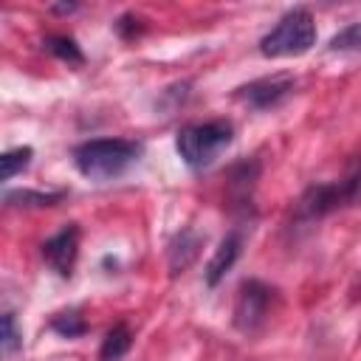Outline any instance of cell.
Listing matches in <instances>:
<instances>
[{
    "label": "cell",
    "instance_id": "obj_17",
    "mask_svg": "<svg viewBox=\"0 0 361 361\" xmlns=\"http://www.w3.org/2000/svg\"><path fill=\"white\" fill-rule=\"evenodd\" d=\"M327 51H361V23H350L330 42Z\"/></svg>",
    "mask_w": 361,
    "mask_h": 361
},
{
    "label": "cell",
    "instance_id": "obj_19",
    "mask_svg": "<svg viewBox=\"0 0 361 361\" xmlns=\"http://www.w3.org/2000/svg\"><path fill=\"white\" fill-rule=\"evenodd\" d=\"M76 8V3H62V6H51V11H56V14H71Z\"/></svg>",
    "mask_w": 361,
    "mask_h": 361
},
{
    "label": "cell",
    "instance_id": "obj_4",
    "mask_svg": "<svg viewBox=\"0 0 361 361\" xmlns=\"http://www.w3.org/2000/svg\"><path fill=\"white\" fill-rule=\"evenodd\" d=\"M316 45V23L307 8H290L279 23L259 39V54L268 59L302 56Z\"/></svg>",
    "mask_w": 361,
    "mask_h": 361
},
{
    "label": "cell",
    "instance_id": "obj_5",
    "mask_svg": "<svg viewBox=\"0 0 361 361\" xmlns=\"http://www.w3.org/2000/svg\"><path fill=\"white\" fill-rule=\"evenodd\" d=\"M274 305H276V290H274L271 285H265V282H259V279H245V282H240V288H237L231 322H234V327H237L240 333H245V336H248V333H257V330L268 322Z\"/></svg>",
    "mask_w": 361,
    "mask_h": 361
},
{
    "label": "cell",
    "instance_id": "obj_9",
    "mask_svg": "<svg viewBox=\"0 0 361 361\" xmlns=\"http://www.w3.org/2000/svg\"><path fill=\"white\" fill-rule=\"evenodd\" d=\"M240 254H243V231L234 228V231H228V234L220 240V245L214 248V254H212V259H209V265H206V274H203L206 285H209V288H217V285L226 279V274L234 268V262L240 259Z\"/></svg>",
    "mask_w": 361,
    "mask_h": 361
},
{
    "label": "cell",
    "instance_id": "obj_15",
    "mask_svg": "<svg viewBox=\"0 0 361 361\" xmlns=\"http://www.w3.org/2000/svg\"><path fill=\"white\" fill-rule=\"evenodd\" d=\"M51 330L62 338H79L87 333V322L82 319L79 310H65V313H56L51 319Z\"/></svg>",
    "mask_w": 361,
    "mask_h": 361
},
{
    "label": "cell",
    "instance_id": "obj_1",
    "mask_svg": "<svg viewBox=\"0 0 361 361\" xmlns=\"http://www.w3.org/2000/svg\"><path fill=\"white\" fill-rule=\"evenodd\" d=\"M141 158V144L130 138H90L73 149V166L90 180H113Z\"/></svg>",
    "mask_w": 361,
    "mask_h": 361
},
{
    "label": "cell",
    "instance_id": "obj_2",
    "mask_svg": "<svg viewBox=\"0 0 361 361\" xmlns=\"http://www.w3.org/2000/svg\"><path fill=\"white\" fill-rule=\"evenodd\" d=\"M358 200H361V158H353V164L341 180L313 183L302 192V197L296 200V209H293V220L313 223V220H322L330 212L353 206Z\"/></svg>",
    "mask_w": 361,
    "mask_h": 361
},
{
    "label": "cell",
    "instance_id": "obj_16",
    "mask_svg": "<svg viewBox=\"0 0 361 361\" xmlns=\"http://www.w3.org/2000/svg\"><path fill=\"white\" fill-rule=\"evenodd\" d=\"M0 347H3V355L11 358L20 347H23V333L17 327V316L11 310L3 313V336H0Z\"/></svg>",
    "mask_w": 361,
    "mask_h": 361
},
{
    "label": "cell",
    "instance_id": "obj_14",
    "mask_svg": "<svg viewBox=\"0 0 361 361\" xmlns=\"http://www.w3.org/2000/svg\"><path fill=\"white\" fill-rule=\"evenodd\" d=\"M31 158H34V149H31V147H14V149H6V152L0 155V178H3V180L17 178L23 169H28Z\"/></svg>",
    "mask_w": 361,
    "mask_h": 361
},
{
    "label": "cell",
    "instance_id": "obj_7",
    "mask_svg": "<svg viewBox=\"0 0 361 361\" xmlns=\"http://www.w3.org/2000/svg\"><path fill=\"white\" fill-rule=\"evenodd\" d=\"M79 226L76 223H68L62 226L54 237H48L42 243V259L45 265L56 274V276H71L73 274V265H76V257H79Z\"/></svg>",
    "mask_w": 361,
    "mask_h": 361
},
{
    "label": "cell",
    "instance_id": "obj_8",
    "mask_svg": "<svg viewBox=\"0 0 361 361\" xmlns=\"http://www.w3.org/2000/svg\"><path fill=\"white\" fill-rule=\"evenodd\" d=\"M257 178H259V161H254V158L231 166V172H228V206L234 214H240V217L254 214Z\"/></svg>",
    "mask_w": 361,
    "mask_h": 361
},
{
    "label": "cell",
    "instance_id": "obj_10",
    "mask_svg": "<svg viewBox=\"0 0 361 361\" xmlns=\"http://www.w3.org/2000/svg\"><path fill=\"white\" fill-rule=\"evenodd\" d=\"M203 234H197L195 228H180L172 240H169V248H166V265H169V274L178 276L180 271H186L197 254H200V245H203Z\"/></svg>",
    "mask_w": 361,
    "mask_h": 361
},
{
    "label": "cell",
    "instance_id": "obj_11",
    "mask_svg": "<svg viewBox=\"0 0 361 361\" xmlns=\"http://www.w3.org/2000/svg\"><path fill=\"white\" fill-rule=\"evenodd\" d=\"M133 347V333L124 322L113 324L107 330V336L102 338V347H99V361H121Z\"/></svg>",
    "mask_w": 361,
    "mask_h": 361
},
{
    "label": "cell",
    "instance_id": "obj_12",
    "mask_svg": "<svg viewBox=\"0 0 361 361\" xmlns=\"http://www.w3.org/2000/svg\"><path fill=\"white\" fill-rule=\"evenodd\" d=\"M65 197V192H37V189H6L3 200L6 206H17V209H42V206H54Z\"/></svg>",
    "mask_w": 361,
    "mask_h": 361
},
{
    "label": "cell",
    "instance_id": "obj_18",
    "mask_svg": "<svg viewBox=\"0 0 361 361\" xmlns=\"http://www.w3.org/2000/svg\"><path fill=\"white\" fill-rule=\"evenodd\" d=\"M141 31H144V23H141V17H135V14H121V17L116 20V34L124 37V39H133V37H138Z\"/></svg>",
    "mask_w": 361,
    "mask_h": 361
},
{
    "label": "cell",
    "instance_id": "obj_13",
    "mask_svg": "<svg viewBox=\"0 0 361 361\" xmlns=\"http://www.w3.org/2000/svg\"><path fill=\"white\" fill-rule=\"evenodd\" d=\"M45 51L48 54H54L56 59H62V62H68V65H73V68H79V65H85V54H82V48L76 45V39L73 37H65V34H54V37H45Z\"/></svg>",
    "mask_w": 361,
    "mask_h": 361
},
{
    "label": "cell",
    "instance_id": "obj_3",
    "mask_svg": "<svg viewBox=\"0 0 361 361\" xmlns=\"http://www.w3.org/2000/svg\"><path fill=\"white\" fill-rule=\"evenodd\" d=\"M234 141V127L226 118L203 121V124H186L175 135V149L180 161L189 169H206L214 164V158Z\"/></svg>",
    "mask_w": 361,
    "mask_h": 361
},
{
    "label": "cell",
    "instance_id": "obj_6",
    "mask_svg": "<svg viewBox=\"0 0 361 361\" xmlns=\"http://www.w3.org/2000/svg\"><path fill=\"white\" fill-rule=\"evenodd\" d=\"M293 76L288 73H276V76H262V79H254L243 87H237V99L245 102L248 107L254 110H271V107H279L290 93H293Z\"/></svg>",
    "mask_w": 361,
    "mask_h": 361
}]
</instances>
